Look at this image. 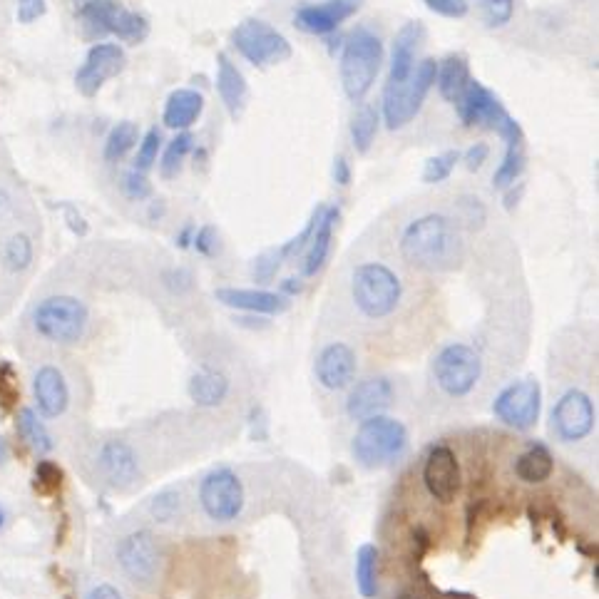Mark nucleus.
Returning a JSON list of instances; mask_svg holds the SVG:
<instances>
[{
  "label": "nucleus",
  "mask_w": 599,
  "mask_h": 599,
  "mask_svg": "<svg viewBox=\"0 0 599 599\" xmlns=\"http://www.w3.org/2000/svg\"><path fill=\"white\" fill-rule=\"evenodd\" d=\"M401 257L423 271H453L463 261V237L445 214H423L401 234Z\"/></svg>",
  "instance_id": "obj_1"
},
{
  "label": "nucleus",
  "mask_w": 599,
  "mask_h": 599,
  "mask_svg": "<svg viewBox=\"0 0 599 599\" xmlns=\"http://www.w3.org/2000/svg\"><path fill=\"white\" fill-rule=\"evenodd\" d=\"M403 284L391 266L381 261L358 264L351 274V299L366 319H386L398 309Z\"/></svg>",
  "instance_id": "obj_2"
},
{
  "label": "nucleus",
  "mask_w": 599,
  "mask_h": 599,
  "mask_svg": "<svg viewBox=\"0 0 599 599\" xmlns=\"http://www.w3.org/2000/svg\"><path fill=\"white\" fill-rule=\"evenodd\" d=\"M383 65V43L373 30L358 28L343 48L339 75L341 87L351 102H361L376 85Z\"/></svg>",
  "instance_id": "obj_3"
},
{
  "label": "nucleus",
  "mask_w": 599,
  "mask_h": 599,
  "mask_svg": "<svg viewBox=\"0 0 599 599\" xmlns=\"http://www.w3.org/2000/svg\"><path fill=\"white\" fill-rule=\"evenodd\" d=\"M408 448V430L391 416L361 421L351 440V453L363 468H386L396 463Z\"/></svg>",
  "instance_id": "obj_4"
},
{
  "label": "nucleus",
  "mask_w": 599,
  "mask_h": 599,
  "mask_svg": "<svg viewBox=\"0 0 599 599\" xmlns=\"http://www.w3.org/2000/svg\"><path fill=\"white\" fill-rule=\"evenodd\" d=\"M87 321L90 316L85 304L75 296H48L33 309V326L38 336L60 346H73L83 339Z\"/></svg>",
  "instance_id": "obj_5"
},
{
  "label": "nucleus",
  "mask_w": 599,
  "mask_h": 599,
  "mask_svg": "<svg viewBox=\"0 0 599 599\" xmlns=\"http://www.w3.org/2000/svg\"><path fill=\"white\" fill-rule=\"evenodd\" d=\"M438 63L433 58L421 60L413 68L411 78L401 85H386L383 90V120L388 130H401L421 112L430 87L435 85Z\"/></svg>",
  "instance_id": "obj_6"
},
{
  "label": "nucleus",
  "mask_w": 599,
  "mask_h": 599,
  "mask_svg": "<svg viewBox=\"0 0 599 599\" xmlns=\"http://www.w3.org/2000/svg\"><path fill=\"white\" fill-rule=\"evenodd\" d=\"M433 376L445 396L465 398L473 393L483 376V361L468 343H448L435 356Z\"/></svg>",
  "instance_id": "obj_7"
},
{
  "label": "nucleus",
  "mask_w": 599,
  "mask_h": 599,
  "mask_svg": "<svg viewBox=\"0 0 599 599\" xmlns=\"http://www.w3.org/2000/svg\"><path fill=\"white\" fill-rule=\"evenodd\" d=\"M232 45L247 63L257 65V68L284 63L294 53L286 35L259 18L242 20L232 30Z\"/></svg>",
  "instance_id": "obj_8"
},
{
  "label": "nucleus",
  "mask_w": 599,
  "mask_h": 599,
  "mask_svg": "<svg viewBox=\"0 0 599 599\" xmlns=\"http://www.w3.org/2000/svg\"><path fill=\"white\" fill-rule=\"evenodd\" d=\"M199 503L214 522H232L244 510V485L229 468H217L199 485Z\"/></svg>",
  "instance_id": "obj_9"
},
{
  "label": "nucleus",
  "mask_w": 599,
  "mask_h": 599,
  "mask_svg": "<svg viewBox=\"0 0 599 599\" xmlns=\"http://www.w3.org/2000/svg\"><path fill=\"white\" fill-rule=\"evenodd\" d=\"M542 388L535 378L510 383L495 396L493 413L500 423L515 430H530L540 418Z\"/></svg>",
  "instance_id": "obj_10"
},
{
  "label": "nucleus",
  "mask_w": 599,
  "mask_h": 599,
  "mask_svg": "<svg viewBox=\"0 0 599 599\" xmlns=\"http://www.w3.org/2000/svg\"><path fill=\"white\" fill-rule=\"evenodd\" d=\"M595 428V406L592 398L580 388H570L552 408V433L562 443H580Z\"/></svg>",
  "instance_id": "obj_11"
},
{
  "label": "nucleus",
  "mask_w": 599,
  "mask_h": 599,
  "mask_svg": "<svg viewBox=\"0 0 599 599\" xmlns=\"http://www.w3.org/2000/svg\"><path fill=\"white\" fill-rule=\"evenodd\" d=\"M117 565L135 585H152L160 567V550L152 532L137 530L122 537L117 545Z\"/></svg>",
  "instance_id": "obj_12"
},
{
  "label": "nucleus",
  "mask_w": 599,
  "mask_h": 599,
  "mask_svg": "<svg viewBox=\"0 0 599 599\" xmlns=\"http://www.w3.org/2000/svg\"><path fill=\"white\" fill-rule=\"evenodd\" d=\"M423 485L435 503H455L463 485V473H460L458 455L448 445H433L428 450L426 463H423Z\"/></svg>",
  "instance_id": "obj_13"
},
{
  "label": "nucleus",
  "mask_w": 599,
  "mask_h": 599,
  "mask_svg": "<svg viewBox=\"0 0 599 599\" xmlns=\"http://www.w3.org/2000/svg\"><path fill=\"white\" fill-rule=\"evenodd\" d=\"M127 55L120 45L115 43H95L87 50V58L83 68L75 75V85L83 92L85 97L97 95L102 90V85L110 78L120 75L125 70Z\"/></svg>",
  "instance_id": "obj_14"
},
{
  "label": "nucleus",
  "mask_w": 599,
  "mask_h": 599,
  "mask_svg": "<svg viewBox=\"0 0 599 599\" xmlns=\"http://www.w3.org/2000/svg\"><path fill=\"white\" fill-rule=\"evenodd\" d=\"M455 107H458V117L465 127H490V130H495L510 115L503 102L498 100V95L478 80H470Z\"/></svg>",
  "instance_id": "obj_15"
},
{
  "label": "nucleus",
  "mask_w": 599,
  "mask_h": 599,
  "mask_svg": "<svg viewBox=\"0 0 599 599\" xmlns=\"http://www.w3.org/2000/svg\"><path fill=\"white\" fill-rule=\"evenodd\" d=\"M363 0H324V3L299 5L294 10V25L306 35H329L361 10Z\"/></svg>",
  "instance_id": "obj_16"
},
{
  "label": "nucleus",
  "mask_w": 599,
  "mask_h": 599,
  "mask_svg": "<svg viewBox=\"0 0 599 599\" xmlns=\"http://www.w3.org/2000/svg\"><path fill=\"white\" fill-rule=\"evenodd\" d=\"M97 468L102 478L115 488H130L140 478L137 453L127 440H105L97 450Z\"/></svg>",
  "instance_id": "obj_17"
},
{
  "label": "nucleus",
  "mask_w": 599,
  "mask_h": 599,
  "mask_svg": "<svg viewBox=\"0 0 599 599\" xmlns=\"http://www.w3.org/2000/svg\"><path fill=\"white\" fill-rule=\"evenodd\" d=\"M393 403V383L386 376L363 378L351 388L346 398V413L353 421H368V418L383 416Z\"/></svg>",
  "instance_id": "obj_18"
},
{
  "label": "nucleus",
  "mask_w": 599,
  "mask_h": 599,
  "mask_svg": "<svg viewBox=\"0 0 599 599\" xmlns=\"http://www.w3.org/2000/svg\"><path fill=\"white\" fill-rule=\"evenodd\" d=\"M356 351L348 343L334 341L321 348L316 358V378L326 391H343L356 378Z\"/></svg>",
  "instance_id": "obj_19"
},
{
  "label": "nucleus",
  "mask_w": 599,
  "mask_h": 599,
  "mask_svg": "<svg viewBox=\"0 0 599 599\" xmlns=\"http://www.w3.org/2000/svg\"><path fill=\"white\" fill-rule=\"evenodd\" d=\"M214 299L227 309L249 311V314L276 316L289 309V299L276 291L266 289H234V286H219L214 289Z\"/></svg>",
  "instance_id": "obj_20"
},
{
  "label": "nucleus",
  "mask_w": 599,
  "mask_h": 599,
  "mask_svg": "<svg viewBox=\"0 0 599 599\" xmlns=\"http://www.w3.org/2000/svg\"><path fill=\"white\" fill-rule=\"evenodd\" d=\"M35 403L43 418H60L70 406V386L65 381L63 371L55 366L38 368L33 378Z\"/></svg>",
  "instance_id": "obj_21"
},
{
  "label": "nucleus",
  "mask_w": 599,
  "mask_h": 599,
  "mask_svg": "<svg viewBox=\"0 0 599 599\" xmlns=\"http://www.w3.org/2000/svg\"><path fill=\"white\" fill-rule=\"evenodd\" d=\"M426 28L418 20L403 25L396 33L391 45V73H388V85H401L411 78L413 68H416V50L421 45Z\"/></svg>",
  "instance_id": "obj_22"
},
{
  "label": "nucleus",
  "mask_w": 599,
  "mask_h": 599,
  "mask_svg": "<svg viewBox=\"0 0 599 599\" xmlns=\"http://www.w3.org/2000/svg\"><path fill=\"white\" fill-rule=\"evenodd\" d=\"M217 92L229 115L237 120V117L242 115L244 105H247L249 87L242 70L232 63V58H229L227 53L217 55Z\"/></svg>",
  "instance_id": "obj_23"
},
{
  "label": "nucleus",
  "mask_w": 599,
  "mask_h": 599,
  "mask_svg": "<svg viewBox=\"0 0 599 599\" xmlns=\"http://www.w3.org/2000/svg\"><path fill=\"white\" fill-rule=\"evenodd\" d=\"M204 110L202 92L192 90V87H179L174 90L165 102V112H162V122L170 130L187 132L194 122L199 120Z\"/></svg>",
  "instance_id": "obj_24"
},
{
  "label": "nucleus",
  "mask_w": 599,
  "mask_h": 599,
  "mask_svg": "<svg viewBox=\"0 0 599 599\" xmlns=\"http://www.w3.org/2000/svg\"><path fill=\"white\" fill-rule=\"evenodd\" d=\"M341 219V209L339 207H326L324 214H321V222L316 227L314 239L309 244V252H306L304 264H301V271L304 276H316L321 269H324L326 259L331 254V244H334V232L339 227Z\"/></svg>",
  "instance_id": "obj_25"
},
{
  "label": "nucleus",
  "mask_w": 599,
  "mask_h": 599,
  "mask_svg": "<svg viewBox=\"0 0 599 599\" xmlns=\"http://www.w3.org/2000/svg\"><path fill=\"white\" fill-rule=\"evenodd\" d=\"M470 65L468 58L460 53L448 55L445 60L438 63V73H435V85H438V92L443 95V100L448 102H458L460 95L465 92V87L470 83Z\"/></svg>",
  "instance_id": "obj_26"
},
{
  "label": "nucleus",
  "mask_w": 599,
  "mask_h": 599,
  "mask_svg": "<svg viewBox=\"0 0 599 599\" xmlns=\"http://www.w3.org/2000/svg\"><path fill=\"white\" fill-rule=\"evenodd\" d=\"M555 470V458L542 443H532L515 458V478L527 485H540L550 480Z\"/></svg>",
  "instance_id": "obj_27"
},
{
  "label": "nucleus",
  "mask_w": 599,
  "mask_h": 599,
  "mask_svg": "<svg viewBox=\"0 0 599 599\" xmlns=\"http://www.w3.org/2000/svg\"><path fill=\"white\" fill-rule=\"evenodd\" d=\"M122 13V5L117 0H87L80 5L78 15L83 23L87 38H102L112 35L117 23V15Z\"/></svg>",
  "instance_id": "obj_28"
},
{
  "label": "nucleus",
  "mask_w": 599,
  "mask_h": 599,
  "mask_svg": "<svg viewBox=\"0 0 599 599\" xmlns=\"http://www.w3.org/2000/svg\"><path fill=\"white\" fill-rule=\"evenodd\" d=\"M229 393V378L222 371H212V368H204L197 371L189 381V398H192L197 406L212 408L227 398Z\"/></svg>",
  "instance_id": "obj_29"
},
{
  "label": "nucleus",
  "mask_w": 599,
  "mask_h": 599,
  "mask_svg": "<svg viewBox=\"0 0 599 599\" xmlns=\"http://www.w3.org/2000/svg\"><path fill=\"white\" fill-rule=\"evenodd\" d=\"M378 135V110L373 105H358L351 117V140L358 155H366Z\"/></svg>",
  "instance_id": "obj_30"
},
{
  "label": "nucleus",
  "mask_w": 599,
  "mask_h": 599,
  "mask_svg": "<svg viewBox=\"0 0 599 599\" xmlns=\"http://www.w3.org/2000/svg\"><path fill=\"white\" fill-rule=\"evenodd\" d=\"M356 585L363 597L371 599L378 592V550L363 545L356 555Z\"/></svg>",
  "instance_id": "obj_31"
},
{
  "label": "nucleus",
  "mask_w": 599,
  "mask_h": 599,
  "mask_svg": "<svg viewBox=\"0 0 599 599\" xmlns=\"http://www.w3.org/2000/svg\"><path fill=\"white\" fill-rule=\"evenodd\" d=\"M137 140H140V130H137L135 122H130V120L117 122L105 140V160L107 162L122 160V157H125L127 152L137 145Z\"/></svg>",
  "instance_id": "obj_32"
},
{
  "label": "nucleus",
  "mask_w": 599,
  "mask_h": 599,
  "mask_svg": "<svg viewBox=\"0 0 599 599\" xmlns=\"http://www.w3.org/2000/svg\"><path fill=\"white\" fill-rule=\"evenodd\" d=\"M18 428H20V435L28 440V445L35 450V453H50V450H53L55 445L53 435L48 433V428H45V423L40 421L35 411L23 408L18 416Z\"/></svg>",
  "instance_id": "obj_33"
},
{
  "label": "nucleus",
  "mask_w": 599,
  "mask_h": 599,
  "mask_svg": "<svg viewBox=\"0 0 599 599\" xmlns=\"http://www.w3.org/2000/svg\"><path fill=\"white\" fill-rule=\"evenodd\" d=\"M525 172V152L522 145H508L505 147V155L500 167L493 174V182L498 189L513 187L515 182H520V174Z\"/></svg>",
  "instance_id": "obj_34"
},
{
  "label": "nucleus",
  "mask_w": 599,
  "mask_h": 599,
  "mask_svg": "<svg viewBox=\"0 0 599 599\" xmlns=\"http://www.w3.org/2000/svg\"><path fill=\"white\" fill-rule=\"evenodd\" d=\"M112 35H117V38L125 40V43L137 45L150 35V23H147L145 15L122 8V13L117 15V23H115V30H112Z\"/></svg>",
  "instance_id": "obj_35"
},
{
  "label": "nucleus",
  "mask_w": 599,
  "mask_h": 599,
  "mask_svg": "<svg viewBox=\"0 0 599 599\" xmlns=\"http://www.w3.org/2000/svg\"><path fill=\"white\" fill-rule=\"evenodd\" d=\"M192 147H194V135L192 132H179L177 137H174V140L170 142V145H167V150H165V157H162V165H160V170H162V177H174V174L179 172V167H182V162H184V157L189 155V152H192Z\"/></svg>",
  "instance_id": "obj_36"
},
{
  "label": "nucleus",
  "mask_w": 599,
  "mask_h": 599,
  "mask_svg": "<svg viewBox=\"0 0 599 599\" xmlns=\"http://www.w3.org/2000/svg\"><path fill=\"white\" fill-rule=\"evenodd\" d=\"M3 261L10 271H25L33 261V244L25 234H13L3 244Z\"/></svg>",
  "instance_id": "obj_37"
},
{
  "label": "nucleus",
  "mask_w": 599,
  "mask_h": 599,
  "mask_svg": "<svg viewBox=\"0 0 599 599\" xmlns=\"http://www.w3.org/2000/svg\"><path fill=\"white\" fill-rule=\"evenodd\" d=\"M458 162H460V152L458 150H450V152H443V155L430 157V160L426 162V167H423V182H426V184L445 182V179L453 174L455 165H458Z\"/></svg>",
  "instance_id": "obj_38"
},
{
  "label": "nucleus",
  "mask_w": 599,
  "mask_h": 599,
  "mask_svg": "<svg viewBox=\"0 0 599 599\" xmlns=\"http://www.w3.org/2000/svg\"><path fill=\"white\" fill-rule=\"evenodd\" d=\"M324 209H326V204H316V209H314V212H311V217H309V222H306V227L301 229V232L296 234L294 239H289V242L281 244V247H279L281 257L289 259V257H294V254L304 252V247H309L311 239H314L316 227H319V222H321V214H324Z\"/></svg>",
  "instance_id": "obj_39"
},
{
  "label": "nucleus",
  "mask_w": 599,
  "mask_h": 599,
  "mask_svg": "<svg viewBox=\"0 0 599 599\" xmlns=\"http://www.w3.org/2000/svg\"><path fill=\"white\" fill-rule=\"evenodd\" d=\"M162 147V132L157 127H150L142 137L140 147H137V157H135V170L145 174L147 170H152L157 162V155H160Z\"/></svg>",
  "instance_id": "obj_40"
},
{
  "label": "nucleus",
  "mask_w": 599,
  "mask_h": 599,
  "mask_svg": "<svg viewBox=\"0 0 599 599\" xmlns=\"http://www.w3.org/2000/svg\"><path fill=\"white\" fill-rule=\"evenodd\" d=\"M478 5L490 28H505L515 15V0H478Z\"/></svg>",
  "instance_id": "obj_41"
},
{
  "label": "nucleus",
  "mask_w": 599,
  "mask_h": 599,
  "mask_svg": "<svg viewBox=\"0 0 599 599\" xmlns=\"http://www.w3.org/2000/svg\"><path fill=\"white\" fill-rule=\"evenodd\" d=\"M120 187H122V194H125L127 199H132V202H145V199L152 197V182L137 170L122 174Z\"/></svg>",
  "instance_id": "obj_42"
},
{
  "label": "nucleus",
  "mask_w": 599,
  "mask_h": 599,
  "mask_svg": "<svg viewBox=\"0 0 599 599\" xmlns=\"http://www.w3.org/2000/svg\"><path fill=\"white\" fill-rule=\"evenodd\" d=\"M281 261H284V257H281L279 249H269V252L259 254L257 259H254V266H252V274L254 279L257 281H271L276 276V271L281 269Z\"/></svg>",
  "instance_id": "obj_43"
},
{
  "label": "nucleus",
  "mask_w": 599,
  "mask_h": 599,
  "mask_svg": "<svg viewBox=\"0 0 599 599\" xmlns=\"http://www.w3.org/2000/svg\"><path fill=\"white\" fill-rule=\"evenodd\" d=\"M428 10H433L435 15H443V18L458 20L465 18L470 13L468 0H423Z\"/></svg>",
  "instance_id": "obj_44"
},
{
  "label": "nucleus",
  "mask_w": 599,
  "mask_h": 599,
  "mask_svg": "<svg viewBox=\"0 0 599 599\" xmlns=\"http://www.w3.org/2000/svg\"><path fill=\"white\" fill-rule=\"evenodd\" d=\"M460 212H463V219L468 222L470 229H480L488 219V212H485V204L480 202L478 197H463L458 202Z\"/></svg>",
  "instance_id": "obj_45"
},
{
  "label": "nucleus",
  "mask_w": 599,
  "mask_h": 599,
  "mask_svg": "<svg viewBox=\"0 0 599 599\" xmlns=\"http://www.w3.org/2000/svg\"><path fill=\"white\" fill-rule=\"evenodd\" d=\"M192 247L197 249V254H202V257H214V254L219 252V234L214 227H199L197 232H194L192 239Z\"/></svg>",
  "instance_id": "obj_46"
},
{
  "label": "nucleus",
  "mask_w": 599,
  "mask_h": 599,
  "mask_svg": "<svg viewBox=\"0 0 599 599\" xmlns=\"http://www.w3.org/2000/svg\"><path fill=\"white\" fill-rule=\"evenodd\" d=\"M45 10H48V0H18L15 3V15H18V23L23 25L43 18Z\"/></svg>",
  "instance_id": "obj_47"
},
{
  "label": "nucleus",
  "mask_w": 599,
  "mask_h": 599,
  "mask_svg": "<svg viewBox=\"0 0 599 599\" xmlns=\"http://www.w3.org/2000/svg\"><path fill=\"white\" fill-rule=\"evenodd\" d=\"M177 510H179V495L162 493L152 500V515H155L157 520H162V522L172 520V517L177 515Z\"/></svg>",
  "instance_id": "obj_48"
},
{
  "label": "nucleus",
  "mask_w": 599,
  "mask_h": 599,
  "mask_svg": "<svg viewBox=\"0 0 599 599\" xmlns=\"http://www.w3.org/2000/svg\"><path fill=\"white\" fill-rule=\"evenodd\" d=\"M460 157H463L465 167H468L470 172H475V170H480V167H483L485 162H488L490 147L485 145V142H475V145H470L468 150H465Z\"/></svg>",
  "instance_id": "obj_49"
},
{
  "label": "nucleus",
  "mask_w": 599,
  "mask_h": 599,
  "mask_svg": "<svg viewBox=\"0 0 599 599\" xmlns=\"http://www.w3.org/2000/svg\"><path fill=\"white\" fill-rule=\"evenodd\" d=\"M87 599H125V597H122V592L117 590L115 585H107V582H102V585L92 587Z\"/></svg>",
  "instance_id": "obj_50"
},
{
  "label": "nucleus",
  "mask_w": 599,
  "mask_h": 599,
  "mask_svg": "<svg viewBox=\"0 0 599 599\" xmlns=\"http://www.w3.org/2000/svg\"><path fill=\"white\" fill-rule=\"evenodd\" d=\"M334 179H336V184H341V187L351 184V165L346 162V157L339 155L334 160Z\"/></svg>",
  "instance_id": "obj_51"
},
{
  "label": "nucleus",
  "mask_w": 599,
  "mask_h": 599,
  "mask_svg": "<svg viewBox=\"0 0 599 599\" xmlns=\"http://www.w3.org/2000/svg\"><path fill=\"white\" fill-rule=\"evenodd\" d=\"M279 289H281V296H286V299H289V296H296V294H301V291H304V281L289 276V279L281 281Z\"/></svg>",
  "instance_id": "obj_52"
},
{
  "label": "nucleus",
  "mask_w": 599,
  "mask_h": 599,
  "mask_svg": "<svg viewBox=\"0 0 599 599\" xmlns=\"http://www.w3.org/2000/svg\"><path fill=\"white\" fill-rule=\"evenodd\" d=\"M522 192H525V184H522V182H515L513 187H508V192H505V209L517 207V202H520Z\"/></svg>",
  "instance_id": "obj_53"
},
{
  "label": "nucleus",
  "mask_w": 599,
  "mask_h": 599,
  "mask_svg": "<svg viewBox=\"0 0 599 599\" xmlns=\"http://www.w3.org/2000/svg\"><path fill=\"white\" fill-rule=\"evenodd\" d=\"M194 232H197V229L192 227V224H187V227L182 229V232L177 234V237H174V244H177L179 249H189L192 247V239H194Z\"/></svg>",
  "instance_id": "obj_54"
},
{
  "label": "nucleus",
  "mask_w": 599,
  "mask_h": 599,
  "mask_svg": "<svg viewBox=\"0 0 599 599\" xmlns=\"http://www.w3.org/2000/svg\"><path fill=\"white\" fill-rule=\"evenodd\" d=\"M8 209H10V199H8V194H5L3 189H0V219H3L5 214H8Z\"/></svg>",
  "instance_id": "obj_55"
},
{
  "label": "nucleus",
  "mask_w": 599,
  "mask_h": 599,
  "mask_svg": "<svg viewBox=\"0 0 599 599\" xmlns=\"http://www.w3.org/2000/svg\"><path fill=\"white\" fill-rule=\"evenodd\" d=\"M396 599H426V595H421L418 590H403Z\"/></svg>",
  "instance_id": "obj_56"
},
{
  "label": "nucleus",
  "mask_w": 599,
  "mask_h": 599,
  "mask_svg": "<svg viewBox=\"0 0 599 599\" xmlns=\"http://www.w3.org/2000/svg\"><path fill=\"white\" fill-rule=\"evenodd\" d=\"M5 458H8V445H5V440L0 438V463H3Z\"/></svg>",
  "instance_id": "obj_57"
},
{
  "label": "nucleus",
  "mask_w": 599,
  "mask_h": 599,
  "mask_svg": "<svg viewBox=\"0 0 599 599\" xmlns=\"http://www.w3.org/2000/svg\"><path fill=\"white\" fill-rule=\"evenodd\" d=\"M0 527H3V510H0Z\"/></svg>",
  "instance_id": "obj_58"
}]
</instances>
